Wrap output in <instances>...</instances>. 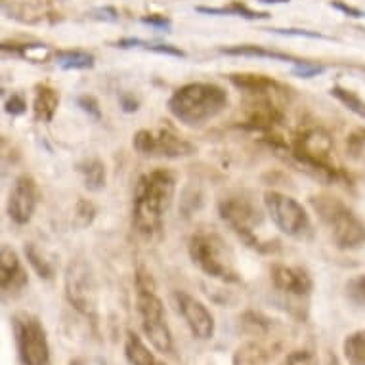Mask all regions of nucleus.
Masks as SVG:
<instances>
[{
    "instance_id": "obj_5",
    "label": "nucleus",
    "mask_w": 365,
    "mask_h": 365,
    "mask_svg": "<svg viewBox=\"0 0 365 365\" xmlns=\"http://www.w3.org/2000/svg\"><path fill=\"white\" fill-rule=\"evenodd\" d=\"M190 257L205 274L220 282H237V272L232 262V252L220 235L212 232H199L190 240Z\"/></svg>"
},
{
    "instance_id": "obj_7",
    "label": "nucleus",
    "mask_w": 365,
    "mask_h": 365,
    "mask_svg": "<svg viewBox=\"0 0 365 365\" xmlns=\"http://www.w3.org/2000/svg\"><path fill=\"white\" fill-rule=\"evenodd\" d=\"M264 205L279 232L289 237H306L310 234V216L297 199L279 192H266Z\"/></svg>"
},
{
    "instance_id": "obj_21",
    "label": "nucleus",
    "mask_w": 365,
    "mask_h": 365,
    "mask_svg": "<svg viewBox=\"0 0 365 365\" xmlns=\"http://www.w3.org/2000/svg\"><path fill=\"white\" fill-rule=\"evenodd\" d=\"M331 96H335L344 108H348L352 113H356L358 117L365 119V102L359 96H356L352 90L335 86V88H331Z\"/></svg>"
},
{
    "instance_id": "obj_3",
    "label": "nucleus",
    "mask_w": 365,
    "mask_h": 365,
    "mask_svg": "<svg viewBox=\"0 0 365 365\" xmlns=\"http://www.w3.org/2000/svg\"><path fill=\"white\" fill-rule=\"evenodd\" d=\"M322 222L329 227L331 237L339 249H358L365 243V224L348 209L346 205L331 195L310 199Z\"/></svg>"
},
{
    "instance_id": "obj_8",
    "label": "nucleus",
    "mask_w": 365,
    "mask_h": 365,
    "mask_svg": "<svg viewBox=\"0 0 365 365\" xmlns=\"http://www.w3.org/2000/svg\"><path fill=\"white\" fill-rule=\"evenodd\" d=\"M331 153H333V140L322 128H312L304 132L294 145V155L306 167L316 170L322 176L335 178L336 168L331 163Z\"/></svg>"
},
{
    "instance_id": "obj_17",
    "label": "nucleus",
    "mask_w": 365,
    "mask_h": 365,
    "mask_svg": "<svg viewBox=\"0 0 365 365\" xmlns=\"http://www.w3.org/2000/svg\"><path fill=\"white\" fill-rule=\"evenodd\" d=\"M125 354L126 359H128L132 365H165L153 356V352H150V348L145 346L144 342H142V339H140L136 333H128V335H126Z\"/></svg>"
},
{
    "instance_id": "obj_14",
    "label": "nucleus",
    "mask_w": 365,
    "mask_h": 365,
    "mask_svg": "<svg viewBox=\"0 0 365 365\" xmlns=\"http://www.w3.org/2000/svg\"><path fill=\"white\" fill-rule=\"evenodd\" d=\"M272 282L279 291L294 297H304L312 291V277L308 272L299 266H285V264H276L272 266Z\"/></svg>"
},
{
    "instance_id": "obj_10",
    "label": "nucleus",
    "mask_w": 365,
    "mask_h": 365,
    "mask_svg": "<svg viewBox=\"0 0 365 365\" xmlns=\"http://www.w3.org/2000/svg\"><path fill=\"white\" fill-rule=\"evenodd\" d=\"M134 150L145 157L178 159L193 153V145L170 130H140L134 136Z\"/></svg>"
},
{
    "instance_id": "obj_27",
    "label": "nucleus",
    "mask_w": 365,
    "mask_h": 365,
    "mask_svg": "<svg viewBox=\"0 0 365 365\" xmlns=\"http://www.w3.org/2000/svg\"><path fill=\"white\" fill-rule=\"evenodd\" d=\"M4 108H6V113L10 115H21L25 111V100L21 96H18V94H14L12 98H8L6 103H4Z\"/></svg>"
},
{
    "instance_id": "obj_24",
    "label": "nucleus",
    "mask_w": 365,
    "mask_h": 365,
    "mask_svg": "<svg viewBox=\"0 0 365 365\" xmlns=\"http://www.w3.org/2000/svg\"><path fill=\"white\" fill-rule=\"evenodd\" d=\"M199 12L205 14H235V16H241V18L247 19H258V18H268V14H258L249 10L247 6H241V4H232L227 8H197Z\"/></svg>"
},
{
    "instance_id": "obj_18",
    "label": "nucleus",
    "mask_w": 365,
    "mask_h": 365,
    "mask_svg": "<svg viewBox=\"0 0 365 365\" xmlns=\"http://www.w3.org/2000/svg\"><path fill=\"white\" fill-rule=\"evenodd\" d=\"M78 173L83 174L84 186L90 192H100L106 186V167L100 159H86L78 165Z\"/></svg>"
},
{
    "instance_id": "obj_23",
    "label": "nucleus",
    "mask_w": 365,
    "mask_h": 365,
    "mask_svg": "<svg viewBox=\"0 0 365 365\" xmlns=\"http://www.w3.org/2000/svg\"><path fill=\"white\" fill-rule=\"evenodd\" d=\"M224 54L230 56H255V58H272V60H291L287 54H279V52H269L262 50L258 46H235V48L224 50Z\"/></svg>"
},
{
    "instance_id": "obj_11",
    "label": "nucleus",
    "mask_w": 365,
    "mask_h": 365,
    "mask_svg": "<svg viewBox=\"0 0 365 365\" xmlns=\"http://www.w3.org/2000/svg\"><path fill=\"white\" fill-rule=\"evenodd\" d=\"M220 216L243 240L255 247L258 245L255 227L260 224V212L255 205L249 203L247 199H226L220 203Z\"/></svg>"
},
{
    "instance_id": "obj_29",
    "label": "nucleus",
    "mask_w": 365,
    "mask_h": 365,
    "mask_svg": "<svg viewBox=\"0 0 365 365\" xmlns=\"http://www.w3.org/2000/svg\"><path fill=\"white\" fill-rule=\"evenodd\" d=\"M78 106L83 108V111H86V113L94 115V117H100V108H98L96 100L92 96H81L78 98Z\"/></svg>"
},
{
    "instance_id": "obj_12",
    "label": "nucleus",
    "mask_w": 365,
    "mask_h": 365,
    "mask_svg": "<svg viewBox=\"0 0 365 365\" xmlns=\"http://www.w3.org/2000/svg\"><path fill=\"white\" fill-rule=\"evenodd\" d=\"M174 302L178 306V312L186 319L187 327H190L195 339L209 341L210 336L215 335V319H212L210 312L207 310V306L201 300H197L192 294L184 293V291H176L174 293Z\"/></svg>"
},
{
    "instance_id": "obj_33",
    "label": "nucleus",
    "mask_w": 365,
    "mask_h": 365,
    "mask_svg": "<svg viewBox=\"0 0 365 365\" xmlns=\"http://www.w3.org/2000/svg\"><path fill=\"white\" fill-rule=\"evenodd\" d=\"M69 365H81V361H77V359H73V361Z\"/></svg>"
},
{
    "instance_id": "obj_25",
    "label": "nucleus",
    "mask_w": 365,
    "mask_h": 365,
    "mask_svg": "<svg viewBox=\"0 0 365 365\" xmlns=\"http://www.w3.org/2000/svg\"><path fill=\"white\" fill-rule=\"evenodd\" d=\"M346 297L352 304L365 306V274L346 283Z\"/></svg>"
},
{
    "instance_id": "obj_31",
    "label": "nucleus",
    "mask_w": 365,
    "mask_h": 365,
    "mask_svg": "<svg viewBox=\"0 0 365 365\" xmlns=\"http://www.w3.org/2000/svg\"><path fill=\"white\" fill-rule=\"evenodd\" d=\"M144 21L145 24H151V25H159V27H168V25H170V21L165 18H145Z\"/></svg>"
},
{
    "instance_id": "obj_2",
    "label": "nucleus",
    "mask_w": 365,
    "mask_h": 365,
    "mask_svg": "<svg viewBox=\"0 0 365 365\" xmlns=\"http://www.w3.org/2000/svg\"><path fill=\"white\" fill-rule=\"evenodd\" d=\"M227 106L226 90L218 84L190 83L180 86L168 100L170 113L187 126L203 125L215 119Z\"/></svg>"
},
{
    "instance_id": "obj_32",
    "label": "nucleus",
    "mask_w": 365,
    "mask_h": 365,
    "mask_svg": "<svg viewBox=\"0 0 365 365\" xmlns=\"http://www.w3.org/2000/svg\"><path fill=\"white\" fill-rule=\"evenodd\" d=\"M262 2H287V0H262Z\"/></svg>"
},
{
    "instance_id": "obj_13",
    "label": "nucleus",
    "mask_w": 365,
    "mask_h": 365,
    "mask_svg": "<svg viewBox=\"0 0 365 365\" xmlns=\"http://www.w3.org/2000/svg\"><path fill=\"white\" fill-rule=\"evenodd\" d=\"M36 209V186L31 176L24 174L16 180L10 199H8V216L16 224L24 226L33 218Z\"/></svg>"
},
{
    "instance_id": "obj_15",
    "label": "nucleus",
    "mask_w": 365,
    "mask_h": 365,
    "mask_svg": "<svg viewBox=\"0 0 365 365\" xmlns=\"http://www.w3.org/2000/svg\"><path fill=\"white\" fill-rule=\"evenodd\" d=\"M25 283H27V276H25V269L19 262L18 255L10 247L4 245L0 251V285H2V291L14 293V291L24 289Z\"/></svg>"
},
{
    "instance_id": "obj_20",
    "label": "nucleus",
    "mask_w": 365,
    "mask_h": 365,
    "mask_svg": "<svg viewBox=\"0 0 365 365\" xmlns=\"http://www.w3.org/2000/svg\"><path fill=\"white\" fill-rule=\"evenodd\" d=\"M344 358L350 365H365V329L356 331L346 336Z\"/></svg>"
},
{
    "instance_id": "obj_16",
    "label": "nucleus",
    "mask_w": 365,
    "mask_h": 365,
    "mask_svg": "<svg viewBox=\"0 0 365 365\" xmlns=\"http://www.w3.org/2000/svg\"><path fill=\"white\" fill-rule=\"evenodd\" d=\"M58 106H60V94L48 84H38L35 88V102H33L36 119L42 120V123L52 120Z\"/></svg>"
},
{
    "instance_id": "obj_19",
    "label": "nucleus",
    "mask_w": 365,
    "mask_h": 365,
    "mask_svg": "<svg viewBox=\"0 0 365 365\" xmlns=\"http://www.w3.org/2000/svg\"><path fill=\"white\" fill-rule=\"evenodd\" d=\"M56 60H58V66L61 69H88V67L94 66V56L88 54V52H81V50H63V52H58L56 54Z\"/></svg>"
},
{
    "instance_id": "obj_28",
    "label": "nucleus",
    "mask_w": 365,
    "mask_h": 365,
    "mask_svg": "<svg viewBox=\"0 0 365 365\" xmlns=\"http://www.w3.org/2000/svg\"><path fill=\"white\" fill-rule=\"evenodd\" d=\"M324 71V67L319 66H310V63H304V61H299L297 63V67H294V73L297 75H300V77H316V75H319V73Z\"/></svg>"
},
{
    "instance_id": "obj_9",
    "label": "nucleus",
    "mask_w": 365,
    "mask_h": 365,
    "mask_svg": "<svg viewBox=\"0 0 365 365\" xmlns=\"http://www.w3.org/2000/svg\"><path fill=\"white\" fill-rule=\"evenodd\" d=\"M66 293L75 310L86 317L96 316V283L84 260H73L67 266Z\"/></svg>"
},
{
    "instance_id": "obj_22",
    "label": "nucleus",
    "mask_w": 365,
    "mask_h": 365,
    "mask_svg": "<svg viewBox=\"0 0 365 365\" xmlns=\"http://www.w3.org/2000/svg\"><path fill=\"white\" fill-rule=\"evenodd\" d=\"M25 255H27V260H29V264L35 268V272L38 276L44 277V279H50V277L54 276V269H52V266L48 264V260H44V257L36 251L35 245L25 247Z\"/></svg>"
},
{
    "instance_id": "obj_30",
    "label": "nucleus",
    "mask_w": 365,
    "mask_h": 365,
    "mask_svg": "<svg viewBox=\"0 0 365 365\" xmlns=\"http://www.w3.org/2000/svg\"><path fill=\"white\" fill-rule=\"evenodd\" d=\"M350 151H352V155H358V153L365 151V130L350 136Z\"/></svg>"
},
{
    "instance_id": "obj_1",
    "label": "nucleus",
    "mask_w": 365,
    "mask_h": 365,
    "mask_svg": "<svg viewBox=\"0 0 365 365\" xmlns=\"http://www.w3.org/2000/svg\"><path fill=\"white\" fill-rule=\"evenodd\" d=\"M176 180L165 168L144 174L136 184L132 222L140 234L151 240L163 227V216L173 203Z\"/></svg>"
},
{
    "instance_id": "obj_26",
    "label": "nucleus",
    "mask_w": 365,
    "mask_h": 365,
    "mask_svg": "<svg viewBox=\"0 0 365 365\" xmlns=\"http://www.w3.org/2000/svg\"><path fill=\"white\" fill-rule=\"evenodd\" d=\"M285 365H317V358L308 350H294L287 356Z\"/></svg>"
},
{
    "instance_id": "obj_6",
    "label": "nucleus",
    "mask_w": 365,
    "mask_h": 365,
    "mask_svg": "<svg viewBox=\"0 0 365 365\" xmlns=\"http://www.w3.org/2000/svg\"><path fill=\"white\" fill-rule=\"evenodd\" d=\"M12 325L24 365H48L50 346L41 322L27 312H19L12 317Z\"/></svg>"
},
{
    "instance_id": "obj_4",
    "label": "nucleus",
    "mask_w": 365,
    "mask_h": 365,
    "mask_svg": "<svg viewBox=\"0 0 365 365\" xmlns=\"http://www.w3.org/2000/svg\"><path fill=\"white\" fill-rule=\"evenodd\" d=\"M136 287H138V312L145 336L159 352H173V335H170L167 319H165V308H163L161 299L155 293V283L151 276L138 272Z\"/></svg>"
}]
</instances>
